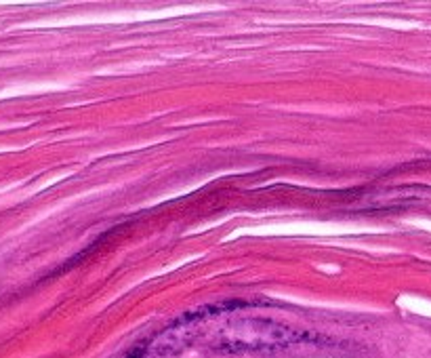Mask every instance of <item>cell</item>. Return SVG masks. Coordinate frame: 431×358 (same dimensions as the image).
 <instances>
[{"label":"cell","mask_w":431,"mask_h":358,"mask_svg":"<svg viewBox=\"0 0 431 358\" xmlns=\"http://www.w3.org/2000/svg\"><path fill=\"white\" fill-rule=\"evenodd\" d=\"M320 337L308 331L265 318H240L221 327L215 335V348L221 352H263L280 350L297 344L315 342Z\"/></svg>","instance_id":"1"},{"label":"cell","mask_w":431,"mask_h":358,"mask_svg":"<svg viewBox=\"0 0 431 358\" xmlns=\"http://www.w3.org/2000/svg\"><path fill=\"white\" fill-rule=\"evenodd\" d=\"M118 358H152V357H150V352H147V346L141 344V346L130 348L128 352H124V354H121Z\"/></svg>","instance_id":"2"}]
</instances>
